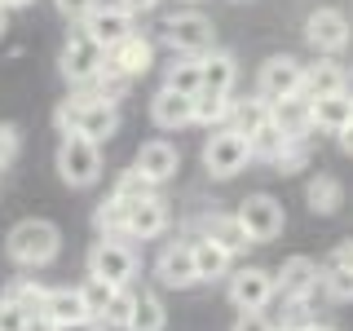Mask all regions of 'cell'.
Returning <instances> with one entry per match:
<instances>
[{
	"instance_id": "cell-21",
	"label": "cell",
	"mask_w": 353,
	"mask_h": 331,
	"mask_svg": "<svg viewBox=\"0 0 353 331\" xmlns=\"http://www.w3.org/2000/svg\"><path fill=\"white\" fill-rule=\"evenodd\" d=\"M340 88H349L345 80V66H340L331 53H323L318 62H305V97H323V93H340Z\"/></svg>"
},
{
	"instance_id": "cell-38",
	"label": "cell",
	"mask_w": 353,
	"mask_h": 331,
	"mask_svg": "<svg viewBox=\"0 0 353 331\" xmlns=\"http://www.w3.org/2000/svg\"><path fill=\"white\" fill-rule=\"evenodd\" d=\"M27 309H22L14 296H5V301H0V331H27Z\"/></svg>"
},
{
	"instance_id": "cell-39",
	"label": "cell",
	"mask_w": 353,
	"mask_h": 331,
	"mask_svg": "<svg viewBox=\"0 0 353 331\" xmlns=\"http://www.w3.org/2000/svg\"><path fill=\"white\" fill-rule=\"evenodd\" d=\"M18 128L14 124H0V168H9V163L18 159Z\"/></svg>"
},
{
	"instance_id": "cell-45",
	"label": "cell",
	"mask_w": 353,
	"mask_h": 331,
	"mask_svg": "<svg viewBox=\"0 0 353 331\" xmlns=\"http://www.w3.org/2000/svg\"><path fill=\"white\" fill-rule=\"evenodd\" d=\"M119 5H124V9H128V14H132V18H137V14H150V9H154V5H159V0H119Z\"/></svg>"
},
{
	"instance_id": "cell-8",
	"label": "cell",
	"mask_w": 353,
	"mask_h": 331,
	"mask_svg": "<svg viewBox=\"0 0 353 331\" xmlns=\"http://www.w3.org/2000/svg\"><path fill=\"white\" fill-rule=\"evenodd\" d=\"M239 221H243V230H248L252 243H274L287 225V212L274 194H248L239 203Z\"/></svg>"
},
{
	"instance_id": "cell-43",
	"label": "cell",
	"mask_w": 353,
	"mask_h": 331,
	"mask_svg": "<svg viewBox=\"0 0 353 331\" xmlns=\"http://www.w3.org/2000/svg\"><path fill=\"white\" fill-rule=\"evenodd\" d=\"M27 331H58V323H53L49 314H31L27 318Z\"/></svg>"
},
{
	"instance_id": "cell-16",
	"label": "cell",
	"mask_w": 353,
	"mask_h": 331,
	"mask_svg": "<svg viewBox=\"0 0 353 331\" xmlns=\"http://www.w3.org/2000/svg\"><path fill=\"white\" fill-rule=\"evenodd\" d=\"M274 283H279L283 301H309V296L318 292V283H323V270L309 257H292V261H283V270L274 274Z\"/></svg>"
},
{
	"instance_id": "cell-46",
	"label": "cell",
	"mask_w": 353,
	"mask_h": 331,
	"mask_svg": "<svg viewBox=\"0 0 353 331\" xmlns=\"http://www.w3.org/2000/svg\"><path fill=\"white\" fill-rule=\"evenodd\" d=\"M336 137H340V150H345V154H353V119H349V124L336 132Z\"/></svg>"
},
{
	"instance_id": "cell-12",
	"label": "cell",
	"mask_w": 353,
	"mask_h": 331,
	"mask_svg": "<svg viewBox=\"0 0 353 331\" xmlns=\"http://www.w3.org/2000/svg\"><path fill=\"white\" fill-rule=\"evenodd\" d=\"M349 36H353V31H349V18L340 14V9H327L323 5V9H314V14L305 18V40L314 44L318 53H331V58H336V53L349 44Z\"/></svg>"
},
{
	"instance_id": "cell-9",
	"label": "cell",
	"mask_w": 353,
	"mask_h": 331,
	"mask_svg": "<svg viewBox=\"0 0 353 331\" xmlns=\"http://www.w3.org/2000/svg\"><path fill=\"white\" fill-rule=\"evenodd\" d=\"M305 88V62L301 58H287V53H279V58H265L261 71H256V93L265 97V102H279V97H292Z\"/></svg>"
},
{
	"instance_id": "cell-17",
	"label": "cell",
	"mask_w": 353,
	"mask_h": 331,
	"mask_svg": "<svg viewBox=\"0 0 353 331\" xmlns=\"http://www.w3.org/2000/svg\"><path fill=\"white\" fill-rule=\"evenodd\" d=\"M168 221H172L168 199L154 190V194L137 199V203L128 208V239H141V243H146V239H159L163 230H168Z\"/></svg>"
},
{
	"instance_id": "cell-1",
	"label": "cell",
	"mask_w": 353,
	"mask_h": 331,
	"mask_svg": "<svg viewBox=\"0 0 353 331\" xmlns=\"http://www.w3.org/2000/svg\"><path fill=\"white\" fill-rule=\"evenodd\" d=\"M5 252H9V261H14V265H22V270H44V265L58 261L62 234H58V225H53V221L27 217V221H18V225L9 230Z\"/></svg>"
},
{
	"instance_id": "cell-2",
	"label": "cell",
	"mask_w": 353,
	"mask_h": 331,
	"mask_svg": "<svg viewBox=\"0 0 353 331\" xmlns=\"http://www.w3.org/2000/svg\"><path fill=\"white\" fill-rule=\"evenodd\" d=\"M58 124H62V132H84V137H93V141H106V137L119 132V110H115V102L75 93L58 106Z\"/></svg>"
},
{
	"instance_id": "cell-35",
	"label": "cell",
	"mask_w": 353,
	"mask_h": 331,
	"mask_svg": "<svg viewBox=\"0 0 353 331\" xmlns=\"http://www.w3.org/2000/svg\"><path fill=\"white\" fill-rule=\"evenodd\" d=\"M9 296L27 309V314H44V301H49V287H40V283H31V279H18L14 287H9Z\"/></svg>"
},
{
	"instance_id": "cell-20",
	"label": "cell",
	"mask_w": 353,
	"mask_h": 331,
	"mask_svg": "<svg viewBox=\"0 0 353 331\" xmlns=\"http://www.w3.org/2000/svg\"><path fill=\"white\" fill-rule=\"evenodd\" d=\"M270 119L287 132V137H309V132H314V115H309V97L305 93L270 102Z\"/></svg>"
},
{
	"instance_id": "cell-30",
	"label": "cell",
	"mask_w": 353,
	"mask_h": 331,
	"mask_svg": "<svg viewBox=\"0 0 353 331\" xmlns=\"http://www.w3.org/2000/svg\"><path fill=\"white\" fill-rule=\"evenodd\" d=\"M287 141H292V137H287V132H283L279 124H274V119H265V124H261V128L248 137V150H252V159H265V163H274V159L283 154V146H287Z\"/></svg>"
},
{
	"instance_id": "cell-22",
	"label": "cell",
	"mask_w": 353,
	"mask_h": 331,
	"mask_svg": "<svg viewBox=\"0 0 353 331\" xmlns=\"http://www.w3.org/2000/svg\"><path fill=\"white\" fill-rule=\"evenodd\" d=\"M190 248H194V270H199V283H216V279H225V274H230V261H234V257H230V252L221 248L216 239L199 234V239L190 243Z\"/></svg>"
},
{
	"instance_id": "cell-41",
	"label": "cell",
	"mask_w": 353,
	"mask_h": 331,
	"mask_svg": "<svg viewBox=\"0 0 353 331\" xmlns=\"http://www.w3.org/2000/svg\"><path fill=\"white\" fill-rule=\"evenodd\" d=\"M53 5H58V14H62V18L84 22L88 14H93V5H97V0H53Z\"/></svg>"
},
{
	"instance_id": "cell-32",
	"label": "cell",
	"mask_w": 353,
	"mask_h": 331,
	"mask_svg": "<svg viewBox=\"0 0 353 331\" xmlns=\"http://www.w3.org/2000/svg\"><path fill=\"white\" fill-rule=\"evenodd\" d=\"M132 301H137V292H132V287H115V296H110V305L97 314V323H102V327H124V331H128Z\"/></svg>"
},
{
	"instance_id": "cell-47",
	"label": "cell",
	"mask_w": 353,
	"mask_h": 331,
	"mask_svg": "<svg viewBox=\"0 0 353 331\" xmlns=\"http://www.w3.org/2000/svg\"><path fill=\"white\" fill-rule=\"evenodd\" d=\"M9 14H14V9H5V5H0V40H5V31H9Z\"/></svg>"
},
{
	"instance_id": "cell-49",
	"label": "cell",
	"mask_w": 353,
	"mask_h": 331,
	"mask_svg": "<svg viewBox=\"0 0 353 331\" xmlns=\"http://www.w3.org/2000/svg\"><path fill=\"white\" fill-rule=\"evenodd\" d=\"M274 331H296V327H274Z\"/></svg>"
},
{
	"instance_id": "cell-29",
	"label": "cell",
	"mask_w": 353,
	"mask_h": 331,
	"mask_svg": "<svg viewBox=\"0 0 353 331\" xmlns=\"http://www.w3.org/2000/svg\"><path fill=\"white\" fill-rule=\"evenodd\" d=\"M168 327V314H163V301L154 292H137L132 301V318H128V331H163Z\"/></svg>"
},
{
	"instance_id": "cell-36",
	"label": "cell",
	"mask_w": 353,
	"mask_h": 331,
	"mask_svg": "<svg viewBox=\"0 0 353 331\" xmlns=\"http://www.w3.org/2000/svg\"><path fill=\"white\" fill-rule=\"evenodd\" d=\"M154 190H159V185H150L146 177L137 172V168H128V172L115 181V190H110V194H115V199H124V203H137V199H146V194H154Z\"/></svg>"
},
{
	"instance_id": "cell-24",
	"label": "cell",
	"mask_w": 353,
	"mask_h": 331,
	"mask_svg": "<svg viewBox=\"0 0 353 331\" xmlns=\"http://www.w3.org/2000/svg\"><path fill=\"white\" fill-rule=\"evenodd\" d=\"M203 93H234V80H239V62L221 49H208L203 58Z\"/></svg>"
},
{
	"instance_id": "cell-5",
	"label": "cell",
	"mask_w": 353,
	"mask_h": 331,
	"mask_svg": "<svg viewBox=\"0 0 353 331\" xmlns=\"http://www.w3.org/2000/svg\"><path fill=\"white\" fill-rule=\"evenodd\" d=\"M102 62H106V49H102V44H97L93 36H88L80 22H75L71 36H66V44H62V58H58L62 75H66V80H71L75 88H80V84H88V80H97Z\"/></svg>"
},
{
	"instance_id": "cell-28",
	"label": "cell",
	"mask_w": 353,
	"mask_h": 331,
	"mask_svg": "<svg viewBox=\"0 0 353 331\" xmlns=\"http://www.w3.org/2000/svg\"><path fill=\"white\" fill-rule=\"evenodd\" d=\"M163 84L176 88V93H199V88H203V62H199L194 53H181V58H172L168 71H163Z\"/></svg>"
},
{
	"instance_id": "cell-10",
	"label": "cell",
	"mask_w": 353,
	"mask_h": 331,
	"mask_svg": "<svg viewBox=\"0 0 353 331\" xmlns=\"http://www.w3.org/2000/svg\"><path fill=\"white\" fill-rule=\"evenodd\" d=\"M150 62H154V44L132 31V36H124L119 44H110V49H106L102 71L119 75V80H141V75L150 71Z\"/></svg>"
},
{
	"instance_id": "cell-26",
	"label": "cell",
	"mask_w": 353,
	"mask_h": 331,
	"mask_svg": "<svg viewBox=\"0 0 353 331\" xmlns=\"http://www.w3.org/2000/svg\"><path fill=\"white\" fill-rule=\"evenodd\" d=\"M265 119H270V102L256 93V97H243V102H230V115H225V128L243 132V137H252Z\"/></svg>"
},
{
	"instance_id": "cell-4",
	"label": "cell",
	"mask_w": 353,
	"mask_h": 331,
	"mask_svg": "<svg viewBox=\"0 0 353 331\" xmlns=\"http://www.w3.org/2000/svg\"><path fill=\"white\" fill-rule=\"evenodd\" d=\"M88 274H97V279H106L115 287H132V279H137V252L128 248V239L102 234L88 248Z\"/></svg>"
},
{
	"instance_id": "cell-15",
	"label": "cell",
	"mask_w": 353,
	"mask_h": 331,
	"mask_svg": "<svg viewBox=\"0 0 353 331\" xmlns=\"http://www.w3.org/2000/svg\"><path fill=\"white\" fill-rule=\"evenodd\" d=\"M132 168H137L141 177H146L150 185H168L176 168H181V150L172 146V141H146V146L137 150V159H132Z\"/></svg>"
},
{
	"instance_id": "cell-31",
	"label": "cell",
	"mask_w": 353,
	"mask_h": 331,
	"mask_svg": "<svg viewBox=\"0 0 353 331\" xmlns=\"http://www.w3.org/2000/svg\"><path fill=\"white\" fill-rule=\"evenodd\" d=\"M225 115H230V93H203V88L194 93V124H208V128L216 124L221 128Z\"/></svg>"
},
{
	"instance_id": "cell-48",
	"label": "cell",
	"mask_w": 353,
	"mask_h": 331,
	"mask_svg": "<svg viewBox=\"0 0 353 331\" xmlns=\"http://www.w3.org/2000/svg\"><path fill=\"white\" fill-rule=\"evenodd\" d=\"M5 9H27V5H36V0H0Z\"/></svg>"
},
{
	"instance_id": "cell-18",
	"label": "cell",
	"mask_w": 353,
	"mask_h": 331,
	"mask_svg": "<svg viewBox=\"0 0 353 331\" xmlns=\"http://www.w3.org/2000/svg\"><path fill=\"white\" fill-rule=\"evenodd\" d=\"M150 119H154V128H168V132L194 124V93H176V88L163 84L150 97Z\"/></svg>"
},
{
	"instance_id": "cell-34",
	"label": "cell",
	"mask_w": 353,
	"mask_h": 331,
	"mask_svg": "<svg viewBox=\"0 0 353 331\" xmlns=\"http://www.w3.org/2000/svg\"><path fill=\"white\" fill-rule=\"evenodd\" d=\"M80 296H84V305H88V314H102V309L110 305V296H115V283H106V279H97V274H88V279L80 283Z\"/></svg>"
},
{
	"instance_id": "cell-40",
	"label": "cell",
	"mask_w": 353,
	"mask_h": 331,
	"mask_svg": "<svg viewBox=\"0 0 353 331\" xmlns=\"http://www.w3.org/2000/svg\"><path fill=\"white\" fill-rule=\"evenodd\" d=\"M234 331H274V323L265 318V309H239Z\"/></svg>"
},
{
	"instance_id": "cell-33",
	"label": "cell",
	"mask_w": 353,
	"mask_h": 331,
	"mask_svg": "<svg viewBox=\"0 0 353 331\" xmlns=\"http://www.w3.org/2000/svg\"><path fill=\"white\" fill-rule=\"evenodd\" d=\"M323 292L331 296V301H353V270L349 265H336V261H327L323 265Z\"/></svg>"
},
{
	"instance_id": "cell-37",
	"label": "cell",
	"mask_w": 353,
	"mask_h": 331,
	"mask_svg": "<svg viewBox=\"0 0 353 331\" xmlns=\"http://www.w3.org/2000/svg\"><path fill=\"white\" fill-rule=\"evenodd\" d=\"M305 163H309V137H292L283 146V154L274 159V168H279V172H296V168H305Z\"/></svg>"
},
{
	"instance_id": "cell-7",
	"label": "cell",
	"mask_w": 353,
	"mask_h": 331,
	"mask_svg": "<svg viewBox=\"0 0 353 331\" xmlns=\"http://www.w3.org/2000/svg\"><path fill=\"white\" fill-rule=\"evenodd\" d=\"M163 40H168L172 53H194V58H203L208 49H216V31L212 22L203 14H194V9H185V14H172L163 22Z\"/></svg>"
},
{
	"instance_id": "cell-50",
	"label": "cell",
	"mask_w": 353,
	"mask_h": 331,
	"mask_svg": "<svg viewBox=\"0 0 353 331\" xmlns=\"http://www.w3.org/2000/svg\"><path fill=\"white\" fill-rule=\"evenodd\" d=\"M185 5H194V0H185Z\"/></svg>"
},
{
	"instance_id": "cell-13",
	"label": "cell",
	"mask_w": 353,
	"mask_h": 331,
	"mask_svg": "<svg viewBox=\"0 0 353 331\" xmlns=\"http://www.w3.org/2000/svg\"><path fill=\"white\" fill-rule=\"evenodd\" d=\"M154 274H159L163 287H176V292H185V287L199 283V270H194V248L185 239L168 243V248L154 257Z\"/></svg>"
},
{
	"instance_id": "cell-23",
	"label": "cell",
	"mask_w": 353,
	"mask_h": 331,
	"mask_svg": "<svg viewBox=\"0 0 353 331\" xmlns=\"http://www.w3.org/2000/svg\"><path fill=\"white\" fill-rule=\"evenodd\" d=\"M203 234L208 239H216L221 248L230 252V257H239V252H248V230H243V221H239V212H212L203 221Z\"/></svg>"
},
{
	"instance_id": "cell-44",
	"label": "cell",
	"mask_w": 353,
	"mask_h": 331,
	"mask_svg": "<svg viewBox=\"0 0 353 331\" xmlns=\"http://www.w3.org/2000/svg\"><path fill=\"white\" fill-rule=\"evenodd\" d=\"M58 331H102L97 318H80V323H58Z\"/></svg>"
},
{
	"instance_id": "cell-14",
	"label": "cell",
	"mask_w": 353,
	"mask_h": 331,
	"mask_svg": "<svg viewBox=\"0 0 353 331\" xmlns=\"http://www.w3.org/2000/svg\"><path fill=\"white\" fill-rule=\"evenodd\" d=\"M80 27H84V31H88V36H93L97 44H102V49H110V44H119L124 36H132V14H128L124 5H119V0H115V5L97 0V5H93V14H88V18L80 22Z\"/></svg>"
},
{
	"instance_id": "cell-42",
	"label": "cell",
	"mask_w": 353,
	"mask_h": 331,
	"mask_svg": "<svg viewBox=\"0 0 353 331\" xmlns=\"http://www.w3.org/2000/svg\"><path fill=\"white\" fill-rule=\"evenodd\" d=\"M331 261H336V265H349V270H353V239H345V243H340V248L331 252Z\"/></svg>"
},
{
	"instance_id": "cell-25",
	"label": "cell",
	"mask_w": 353,
	"mask_h": 331,
	"mask_svg": "<svg viewBox=\"0 0 353 331\" xmlns=\"http://www.w3.org/2000/svg\"><path fill=\"white\" fill-rule=\"evenodd\" d=\"M44 314L53 323H80V318H93L80 296V287H49V301H44Z\"/></svg>"
},
{
	"instance_id": "cell-11",
	"label": "cell",
	"mask_w": 353,
	"mask_h": 331,
	"mask_svg": "<svg viewBox=\"0 0 353 331\" xmlns=\"http://www.w3.org/2000/svg\"><path fill=\"white\" fill-rule=\"evenodd\" d=\"M274 296H279V283L261 265H248V270L230 274V305L234 309H265Z\"/></svg>"
},
{
	"instance_id": "cell-19",
	"label": "cell",
	"mask_w": 353,
	"mask_h": 331,
	"mask_svg": "<svg viewBox=\"0 0 353 331\" xmlns=\"http://www.w3.org/2000/svg\"><path fill=\"white\" fill-rule=\"evenodd\" d=\"M309 115H314V132H340L353 119V97L349 88H340V93H323V97H309Z\"/></svg>"
},
{
	"instance_id": "cell-27",
	"label": "cell",
	"mask_w": 353,
	"mask_h": 331,
	"mask_svg": "<svg viewBox=\"0 0 353 331\" xmlns=\"http://www.w3.org/2000/svg\"><path fill=\"white\" fill-rule=\"evenodd\" d=\"M309 212H318V217H331V212H340V203H345V185L336 181V177H327V172H318L314 181H309Z\"/></svg>"
},
{
	"instance_id": "cell-3",
	"label": "cell",
	"mask_w": 353,
	"mask_h": 331,
	"mask_svg": "<svg viewBox=\"0 0 353 331\" xmlns=\"http://www.w3.org/2000/svg\"><path fill=\"white\" fill-rule=\"evenodd\" d=\"M58 177L75 190H88L102 177V141L84 137V132H66L58 146Z\"/></svg>"
},
{
	"instance_id": "cell-6",
	"label": "cell",
	"mask_w": 353,
	"mask_h": 331,
	"mask_svg": "<svg viewBox=\"0 0 353 331\" xmlns=\"http://www.w3.org/2000/svg\"><path fill=\"white\" fill-rule=\"evenodd\" d=\"M248 159H252L248 137L234 132V128H225V124H221L212 137H208V146H203V168H208V177H216V181L239 177L243 168H248Z\"/></svg>"
}]
</instances>
